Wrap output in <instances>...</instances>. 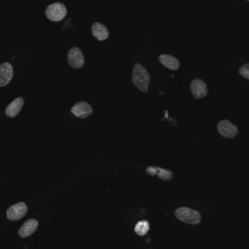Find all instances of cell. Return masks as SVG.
Instances as JSON below:
<instances>
[{
    "label": "cell",
    "mask_w": 249,
    "mask_h": 249,
    "mask_svg": "<svg viewBox=\"0 0 249 249\" xmlns=\"http://www.w3.org/2000/svg\"><path fill=\"white\" fill-rule=\"evenodd\" d=\"M150 80V76L147 70L140 64H135L132 73V81L134 86L140 91H147Z\"/></svg>",
    "instance_id": "cell-1"
},
{
    "label": "cell",
    "mask_w": 249,
    "mask_h": 249,
    "mask_svg": "<svg viewBox=\"0 0 249 249\" xmlns=\"http://www.w3.org/2000/svg\"><path fill=\"white\" fill-rule=\"evenodd\" d=\"M175 216L178 220L188 225H198L201 222V214L190 208H178L176 210Z\"/></svg>",
    "instance_id": "cell-2"
},
{
    "label": "cell",
    "mask_w": 249,
    "mask_h": 249,
    "mask_svg": "<svg viewBox=\"0 0 249 249\" xmlns=\"http://www.w3.org/2000/svg\"><path fill=\"white\" fill-rule=\"evenodd\" d=\"M67 8L63 3L55 2L50 4L45 10L48 19L53 22L61 21L67 15Z\"/></svg>",
    "instance_id": "cell-3"
},
{
    "label": "cell",
    "mask_w": 249,
    "mask_h": 249,
    "mask_svg": "<svg viewBox=\"0 0 249 249\" xmlns=\"http://www.w3.org/2000/svg\"><path fill=\"white\" fill-rule=\"evenodd\" d=\"M27 212L28 207L26 203L20 202L10 206L6 212V215L9 220L15 222L23 219L26 216Z\"/></svg>",
    "instance_id": "cell-4"
},
{
    "label": "cell",
    "mask_w": 249,
    "mask_h": 249,
    "mask_svg": "<svg viewBox=\"0 0 249 249\" xmlns=\"http://www.w3.org/2000/svg\"><path fill=\"white\" fill-rule=\"evenodd\" d=\"M67 61L72 68H82L85 64V57L81 50L77 47L71 48L67 53Z\"/></svg>",
    "instance_id": "cell-5"
},
{
    "label": "cell",
    "mask_w": 249,
    "mask_h": 249,
    "mask_svg": "<svg viewBox=\"0 0 249 249\" xmlns=\"http://www.w3.org/2000/svg\"><path fill=\"white\" fill-rule=\"evenodd\" d=\"M217 130L221 136L228 139L235 138L238 133V127L228 120L221 121L217 124Z\"/></svg>",
    "instance_id": "cell-6"
},
{
    "label": "cell",
    "mask_w": 249,
    "mask_h": 249,
    "mask_svg": "<svg viewBox=\"0 0 249 249\" xmlns=\"http://www.w3.org/2000/svg\"><path fill=\"white\" fill-rule=\"evenodd\" d=\"M93 108L86 102H78L71 108V112L80 119H85L93 113Z\"/></svg>",
    "instance_id": "cell-7"
},
{
    "label": "cell",
    "mask_w": 249,
    "mask_h": 249,
    "mask_svg": "<svg viewBox=\"0 0 249 249\" xmlns=\"http://www.w3.org/2000/svg\"><path fill=\"white\" fill-rule=\"evenodd\" d=\"M190 90L196 99H203L208 94L207 86L206 83L200 79H195L192 81L190 83Z\"/></svg>",
    "instance_id": "cell-8"
},
{
    "label": "cell",
    "mask_w": 249,
    "mask_h": 249,
    "mask_svg": "<svg viewBox=\"0 0 249 249\" xmlns=\"http://www.w3.org/2000/svg\"><path fill=\"white\" fill-rule=\"evenodd\" d=\"M14 74L13 67L8 62H4L0 65V87H4L11 82Z\"/></svg>",
    "instance_id": "cell-9"
},
{
    "label": "cell",
    "mask_w": 249,
    "mask_h": 249,
    "mask_svg": "<svg viewBox=\"0 0 249 249\" xmlns=\"http://www.w3.org/2000/svg\"><path fill=\"white\" fill-rule=\"evenodd\" d=\"M23 105H24V99L22 97L16 98L6 107L4 111L5 115L10 118H16L20 113Z\"/></svg>",
    "instance_id": "cell-10"
},
{
    "label": "cell",
    "mask_w": 249,
    "mask_h": 249,
    "mask_svg": "<svg viewBox=\"0 0 249 249\" xmlns=\"http://www.w3.org/2000/svg\"><path fill=\"white\" fill-rule=\"evenodd\" d=\"M39 222L36 219H29L24 222L18 231L19 236L22 238H27L32 235L37 229Z\"/></svg>",
    "instance_id": "cell-11"
},
{
    "label": "cell",
    "mask_w": 249,
    "mask_h": 249,
    "mask_svg": "<svg viewBox=\"0 0 249 249\" xmlns=\"http://www.w3.org/2000/svg\"><path fill=\"white\" fill-rule=\"evenodd\" d=\"M93 36L99 41H105L109 36V31L105 25L100 22H96L91 26Z\"/></svg>",
    "instance_id": "cell-12"
},
{
    "label": "cell",
    "mask_w": 249,
    "mask_h": 249,
    "mask_svg": "<svg viewBox=\"0 0 249 249\" xmlns=\"http://www.w3.org/2000/svg\"><path fill=\"white\" fill-rule=\"evenodd\" d=\"M146 172L150 176L157 175L160 178L165 181H170L174 177L172 171L158 166H149L146 168Z\"/></svg>",
    "instance_id": "cell-13"
},
{
    "label": "cell",
    "mask_w": 249,
    "mask_h": 249,
    "mask_svg": "<svg viewBox=\"0 0 249 249\" xmlns=\"http://www.w3.org/2000/svg\"><path fill=\"white\" fill-rule=\"evenodd\" d=\"M158 59H159L160 63L162 65H163L166 68L169 69V70L177 71L179 69V61L173 55H168V54H162V55H160Z\"/></svg>",
    "instance_id": "cell-14"
},
{
    "label": "cell",
    "mask_w": 249,
    "mask_h": 249,
    "mask_svg": "<svg viewBox=\"0 0 249 249\" xmlns=\"http://www.w3.org/2000/svg\"><path fill=\"white\" fill-rule=\"evenodd\" d=\"M150 227L147 221H139L135 226L134 231L139 236H143L149 232Z\"/></svg>",
    "instance_id": "cell-15"
},
{
    "label": "cell",
    "mask_w": 249,
    "mask_h": 249,
    "mask_svg": "<svg viewBox=\"0 0 249 249\" xmlns=\"http://www.w3.org/2000/svg\"><path fill=\"white\" fill-rule=\"evenodd\" d=\"M239 74L244 78L249 80V63L248 64H244L242 67L240 68Z\"/></svg>",
    "instance_id": "cell-16"
},
{
    "label": "cell",
    "mask_w": 249,
    "mask_h": 249,
    "mask_svg": "<svg viewBox=\"0 0 249 249\" xmlns=\"http://www.w3.org/2000/svg\"><path fill=\"white\" fill-rule=\"evenodd\" d=\"M247 1H249V0H247Z\"/></svg>",
    "instance_id": "cell-17"
}]
</instances>
